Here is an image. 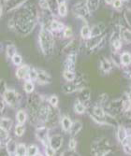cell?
Wrapping results in <instances>:
<instances>
[{
    "label": "cell",
    "mask_w": 131,
    "mask_h": 156,
    "mask_svg": "<svg viewBox=\"0 0 131 156\" xmlns=\"http://www.w3.org/2000/svg\"><path fill=\"white\" fill-rule=\"evenodd\" d=\"M82 87H83V83H82V79L81 81H76V79H75L74 81H69V83H67V84L63 86L62 90L66 94H72Z\"/></svg>",
    "instance_id": "cell-8"
},
{
    "label": "cell",
    "mask_w": 131,
    "mask_h": 156,
    "mask_svg": "<svg viewBox=\"0 0 131 156\" xmlns=\"http://www.w3.org/2000/svg\"><path fill=\"white\" fill-rule=\"evenodd\" d=\"M104 39L105 36L102 37V35L98 37H91L86 41V49L89 51H95L98 46L101 45L102 42H104Z\"/></svg>",
    "instance_id": "cell-9"
},
{
    "label": "cell",
    "mask_w": 131,
    "mask_h": 156,
    "mask_svg": "<svg viewBox=\"0 0 131 156\" xmlns=\"http://www.w3.org/2000/svg\"><path fill=\"white\" fill-rule=\"evenodd\" d=\"M39 45H40L41 51L44 55L50 56L53 54L54 47L53 36L51 34V29L46 26H42L40 33H39Z\"/></svg>",
    "instance_id": "cell-2"
},
{
    "label": "cell",
    "mask_w": 131,
    "mask_h": 156,
    "mask_svg": "<svg viewBox=\"0 0 131 156\" xmlns=\"http://www.w3.org/2000/svg\"><path fill=\"white\" fill-rule=\"evenodd\" d=\"M125 1H128V0H125Z\"/></svg>",
    "instance_id": "cell-61"
},
{
    "label": "cell",
    "mask_w": 131,
    "mask_h": 156,
    "mask_svg": "<svg viewBox=\"0 0 131 156\" xmlns=\"http://www.w3.org/2000/svg\"><path fill=\"white\" fill-rule=\"evenodd\" d=\"M49 145L56 151H58L63 145V137L61 135H53L49 139Z\"/></svg>",
    "instance_id": "cell-12"
},
{
    "label": "cell",
    "mask_w": 131,
    "mask_h": 156,
    "mask_svg": "<svg viewBox=\"0 0 131 156\" xmlns=\"http://www.w3.org/2000/svg\"><path fill=\"white\" fill-rule=\"evenodd\" d=\"M23 89H25V93L27 94H32L35 89V85L32 82V81H26L25 85H23Z\"/></svg>",
    "instance_id": "cell-42"
},
{
    "label": "cell",
    "mask_w": 131,
    "mask_h": 156,
    "mask_svg": "<svg viewBox=\"0 0 131 156\" xmlns=\"http://www.w3.org/2000/svg\"><path fill=\"white\" fill-rule=\"evenodd\" d=\"M124 18H125V21L128 23V25L130 26V10L128 9L124 11Z\"/></svg>",
    "instance_id": "cell-51"
},
{
    "label": "cell",
    "mask_w": 131,
    "mask_h": 156,
    "mask_svg": "<svg viewBox=\"0 0 131 156\" xmlns=\"http://www.w3.org/2000/svg\"><path fill=\"white\" fill-rule=\"evenodd\" d=\"M112 4L114 9H120V8L122 7V5H123L122 0H113Z\"/></svg>",
    "instance_id": "cell-55"
},
{
    "label": "cell",
    "mask_w": 131,
    "mask_h": 156,
    "mask_svg": "<svg viewBox=\"0 0 131 156\" xmlns=\"http://www.w3.org/2000/svg\"><path fill=\"white\" fill-rule=\"evenodd\" d=\"M110 109H112V112L120 113L122 110H124V105H123V100H117L112 101L110 105Z\"/></svg>",
    "instance_id": "cell-22"
},
{
    "label": "cell",
    "mask_w": 131,
    "mask_h": 156,
    "mask_svg": "<svg viewBox=\"0 0 131 156\" xmlns=\"http://www.w3.org/2000/svg\"><path fill=\"white\" fill-rule=\"evenodd\" d=\"M58 102H59V99L56 95H51L49 99V104L50 106L53 107H56L58 106Z\"/></svg>",
    "instance_id": "cell-46"
},
{
    "label": "cell",
    "mask_w": 131,
    "mask_h": 156,
    "mask_svg": "<svg viewBox=\"0 0 131 156\" xmlns=\"http://www.w3.org/2000/svg\"><path fill=\"white\" fill-rule=\"evenodd\" d=\"M13 125L12 120L10 118H0V128L5 131L9 132Z\"/></svg>",
    "instance_id": "cell-24"
},
{
    "label": "cell",
    "mask_w": 131,
    "mask_h": 156,
    "mask_svg": "<svg viewBox=\"0 0 131 156\" xmlns=\"http://www.w3.org/2000/svg\"><path fill=\"white\" fill-rule=\"evenodd\" d=\"M57 13L60 17H65L67 14V7L66 2L63 3H59L58 5V10H57Z\"/></svg>",
    "instance_id": "cell-34"
},
{
    "label": "cell",
    "mask_w": 131,
    "mask_h": 156,
    "mask_svg": "<svg viewBox=\"0 0 131 156\" xmlns=\"http://www.w3.org/2000/svg\"><path fill=\"white\" fill-rule=\"evenodd\" d=\"M47 4H48V10L53 15H58L57 10L59 3L57 0H47Z\"/></svg>",
    "instance_id": "cell-27"
},
{
    "label": "cell",
    "mask_w": 131,
    "mask_h": 156,
    "mask_svg": "<svg viewBox=\"0 0 131 156\" xmlns=\"http://www.w3.org/2000/svg\"><path fill=\"white\" fill-rule=\"evenodd\" d=\"M64 25L62 23L56 21V20H53L50 23V29L53 31H61L62 29H64Z\"/></svg>",
    "instance_id": "cell-32"
},
{
    "label": "cell",
    "mask_w": 131,
    "mask_h": 156,
    "mask_svg": "<svg viewBox=\"0 0 131 156\" xmlns=\"http://www.w3.org/2000/svg\"><path fill=\"white\" fill-rule=\"evenodd\" d=\"M73 36V31L72 29L70 28V27H66V28L64 29V37L65 38H71Z\"/></svg>",
    "instance_id": "cell-52"
},
{
    "label": "cell",
    "mask_w": 131,
    "mask_h": 156,
    "mask_svg": "<svg viewBox=\"0 0 131 156\" xmlns=\"http://www.w3.org/2000/svg\"><path fill=\"white\" fill-rule=\"evenodd\" d=\"M82 128V122L80 121H75L71 123V126L69 128V132H70V135H72V137H75V135H77L79 133L81 132Z\"/></svg>",
    "instance_id": "cell-21"
},
{
    "label": "cell",
    "mask_w": 131,
    "mask_h": 156,
    "mask_svg": "<svg viewBox=\"0 0 131 156\" xmlns=\"http://www.w3.org/2000/svg\"><path fill=\"white\" fill-rule=\"evenodd\" d=\"M104 116H105V111L101 106H97L94 107L92 118L95 120V122H97V123H100V125H103Z\"/></svg>",
    "instance_id": "cell-11"
},
{
    "label": "cell",
    "mask_w": 131,
    "mask_h": 156,
    "mask_svg": "<svg viewBox=\"0 0 131 156\" xmlns=\"http://www.w3.org/2000/svg\"><path fill=\"white\" fill-rule=\"evenodd\" d=\"M30 67L27 65H23L18 67V69L16 70V77L20 79H23L28 77V73H29Z\"/></svg>",
    "instance_id": "cell-19"
},
{
    "label": "cell",
    "mask_w": 131,
    "mask_h": 156,
    "mask_svg": "<svg viewBox=\"0 0 131 156\" xmlns=\"http://www.w3.org/2000/svg\"><path fill=\"white\" fill-rule=\"evenodd\" d=\"M16 47L14 45H8L7 47V50H6V54L8 58H11L13 55L16 53Z\"/></svg>",
    "instance_id": "cell-43"
},
{
    "label": "cell",
    "mask_w": 131,
    "mask_h": 156,
    "mask_svg": "<svg viewBox=\"0 0 131 156\" xmlns=\"http://www.w3.org/2000/svg\"><path fill=\"white\" fill-rule=\"evenodd\" d=\"M107 101H108V95L106 94H102L99 95V97L97 99V103L99 105H102V104H105Z\"/></svg>",
    "instance_id": "cell-49"
},
{
    "label": "cell",
    "mask_w": 131,
    "mask_h": 156,
    "mask_svg": "<svg viewBox=\"0 0 131 156\" xmlns=\"http://www.w3.org/2000/svg\"><path fill=\"white\" fill-rule=\"evenodd\" d=\"M2 13H3V8L1 5H0V17L2 16Z\"/></svg>",
    "instance_id": "cell-59"
},
{
    "label": "cell",
    "mask_w": 131,
    "mask_h": 156,
    "mask_svg": "<svg viewBox=\"0 0 131 156\" xmlns=\"http://www.w3.org/2000/svg\"><path fill=\"white\" fill-rule=\"evenodd\" d=\"M27 0H5V9L7 11H12L25 4Z\"/></svg>",
    "instance_id": "cell-14"
},
{
    "label": "cell",
    "mask_w": 131,
    "mask_h": 156,
    "mask_svg": "<svg viewBox=\"0 0 131 156\" xmlns=\"http://www.w3.org/2000/svg\"><path fill=\"white\" fill-rule=\"evenodd\" d=\"M57 1H58V3H63V2L67 1V0H57Z\"/></svg>",
    "instance_id": "cell-60"
},
{
    "label": "cell",
    "mask_w": 131,
    "mask_h": 156,
    "mask_svg": "<svg viewBox=\"0 0 131 156\" xmlns=\"http://www.w3.org/2000/svg\"><path fill=\"white\" fill-rule=\"evenodd\" d=\"M76 60H77V54H70L67 55L66 58V61L64 63L65 65V70H70L74 71L75 65H76Z\"/></svg>",
    "instance_id": "cell-15"
},
{
    "label": "cell",
    "mask_w": 131,
    "mask_h": 156,
    "mask_svg": "<svg viewBox=\"0 0 131 156\" xmlns=\"http://www.w3.org/2000/svg\"><path fill=\"white\" fill-rule=\"evenodd\" d=\"M50 111H51V107L49 105L40 104V107H39L38 113V118L40 120L41 122H46L47 120H48Z\"/></svg>",
    "instance_id": "cell-10"
},
{
    "label": "cell",
    "mask_w": 131,
    "mask_h": 156,
    "mask_svg": "<svg viewBox=\"0 0 131 156\" xmlns=\"http://www.w3.org/2000/svg\"><path fill=\"white\" fill-rule=\"evenodd\" d=\"M121 143L123 145V149H124V151L126 153V154L130 155L131 147H130V137H129V135H128V137H126Z\"/></svg>",
    "instance_id": "cell-31"
},
{
    "label": "cell",
    "mask_w": 131,
    "mask_h": 156,
    "mask_svg": "<svg viewBox=\"0 0 131 156\" xmlns=\"http://www.w3.org/2000/svg\"><path fill=\"white\" fill-rule=\"evenodd\" d=\"M90 95H91V92L88 88L82 87V88H81V89H79V95H78L79 101H81L82 103L89 101Z\"/></svg>",
    "instance_id": "cell-17"
},
{
    "label": "cell",
    "mask_w": 131,
    "mask_h": 156,
    "mask_svg": "<svg viewBox=\"0 0 131 156\" xmlns=\"http://www.w3.org/2000/svg\"><path fill=\"white\" fill-rule=\"evenodd\" d=\"M118 129H117V139L119 140V142H122L124 139L128 137V130H126V128L124 127V126H117Z\"/></svg>",
    "instance_id": "cell-29"
},
{
    "label": "cell",
    "mask_w": 131,
    "mask_h": 156,
    "mask_svg": "<svg viewBox=\"0 0 131 156\" xmlns=\"http://www.w3.org/2000/svg\"><path fill=\"white\" fill-rule=\"evenodd\" d=\"M55 154V151L51 148L50 145L48 146H46V155H48V156H53Z\"/></svg>",
    "instance_id": "cell-54"
},
{
    "label": "cell",
    "mask_w": 131,
    "mask_h": 156,
    "mask_svg": "<svg viewBox=\"0 0 131 156\" xmlns=\"http://www.w3.org/2000/svg\"><path fill=\"white\" fill-rule=\"evenodd\" d=\"M104 1H105V3H106V4H108V5H110V4L112 3L113 0H104Z\"/></svg>",
    "instance_id": "cell-58"
},
{
    "label": "cell",
    "mask_w": 131,
    "mask_h": 156,
    "mask_svg": "<svg viewBox=\"0 0 131 156\" xmlns=\"http://www.w3.org/2000/svg\"><path fill=\"white\" fill-rule=\"evenodd\" d=\"M14 27L19 34L23 36L28 35L35 27V13L29 9H25L17 14L16 19H13Z\"/></svg>",
    "instance_id": "cell-1"
},
{
    "label": "cell",
    "mask_w": 131,
    "mask_h": 156,
    "mask_svg": "<svg viewBox=\"0 0 131 156\" xmlns=\"http://www.w3.org/2000/svg\"><path fill=\"white\" fill-rule=\"evenodd\" d=\"M120 34H121L122 38L124 39L126 43H130V41H131V32L128 28H124Z\"/></svg>",
    "instance_id": "cell-38"
},
{
    "label": "cell",
    "mask_w": 131,
    "mask_h": 156,
    "mask_svg": "<svg viewBox=\"0 0 131 156\" xmlns=\"http://www.w3.org/2000/svg\"><path fill=\"white\" fill-rule=\"evenodd\" d=\"M39 151H38V148L32 144V145H29L28 147H26V155H30V156H35V155H38Z\"/></svg>",
    "instance_id": "cell-35"
},
{
    "label": "cell",
    "mask_w": 131,
    "mask_h": 156,
    "mask_svg": "<svg viewBox=\"0 0 131 156\" xmlns=\"http://www.w3.org/2000/svg\"><path fill=\"white\" fill-rule=\"evenodd\" d=\"M81 36L83 39H85V40H87V39L91 38V28L88 25H84L82 28Z\"/></svg>",
    "instance_id": "cell-37"
},
{
    "label": "cell",
    "mask_w": 131,
    "mask_h": 156,
    "mask_svg": "<svg viewBox=\"0 0 131 156\" xmlns=\"http://www.w3.org/2000/svg\"><path fill=\"white\" fill-rule=\"evenodd\" d=\"M72 10H73V12L78 16V17L82 18L83 20H86L87 17L89 16V14L91 13L88 10V9H87L85 2L77 3L76 5L73 7Z\"/></svg>",
    "instance_id": "cell-6"
},
{
    "label": "cell",
    "mask_w": 131,
    "mask_h": 156,
    "mask_svg": "<svg viewBox=\"0 0 131 156\" xmlns=\"http://www.w3.org/2000/svg\"><path fill=\"white\" fill-rule=\"evenodd\" d=\"M8 138H9L8 131H5L0 128V142H6V140H8Z\"/></svg>",
    "instance_id": "cell-47"
},
{
    "label": "cell",
    "mask_w": 131,
    "mask_h": 156,
    "mask_svg": "<svg viewBox=\"0 0 131 156\" xmlns=\"http://www.w3.org/2000/svg\"><path fill=\"white\" fill-rule=\"evenodd\" d=\"M6 90H7L6 81H4L3 79H0V95H3V94L5 93Z\"/></svg>",
    "instance_id": "cell-50"
},
{
    "label": "cell",
    "mask_w": 131,
    "mask_h": 156,
    "mask_svg": "<svg viewBox=\"0 0 131 156\" xmlns=\"http://www.w3.org/2000/svg\"><path fill=\"white\" fill-rule=\"evenodd\" d=\"M99 63H100V67L103 72H105V73H109V72L112 69V62L110 61V60H108L107 58L103 57L100 59V61H99Z\"/></svg>",
    "instance_id": "cell-23"
},
{
    "label": "cell",
    "mask_w": 131,
    "mask_h": 156,
    "mask_svg": "<svg viewBox=\"0 0 131 156\" xmlns=\"http://www.w3.org/2000/svg\"><path fill=\"white\" fill-rule=\"evenodd\" d=\"M69 149L71 151H74L75 149H76V147H77V141H76V139H75L74 138H72L69 140Z\"/></svg>",
    "instance_id": "cell-53"
},
{
    "label": "cell",
    "mask_w": 131,
    "mask_h": 156,
    "mask_svg": "<svg viewBox=\"0 0 131 156\" xmlns=\"http://www.w3.org/2000/svg\"><path fill=\"white\" fill-rule=\"evenodd\" d=\"M10 59L12 60V63L14 64L15 66H21V64H22V62H23L22 56H21L20 54H17V53H15Z\"/></svg>",
    "instance_id": "cell-45"
},
{
    "label": "cell",
    "mask_w": 131,
    "mask_h": 156,
    "mask_svg": "<svg viewBox=\"0 0 131 156\" xmlns=\"http://www.w3.org/2000/svg\"><path fill=\"white\" fill-rule=\"evenodd\" d=\"M105 29V25L102 23H97V25H95L92 29H91V37H98L101 36L103 31Z\"/></svg>",
    "instance_id": "cell-25"
},
{
    "label": "cell",
    "mask_w": 131,
    "mask_h": 156,
    "mask_svg": "<svg viewBox=\"0 0 131 156\" xmlns=\"http://www.w3.org/2000/svg\"><path fill=\"white\" fill-rule=\"evenodd\" d=\"M40 104H41V99L38 94L30 96L28 100V104H27V107H28V110H29L28 116H29V120L31 123H35L37 122L38 113L39 107H40Z\"/></svg>",
    "instance_id": "cell-4"
},
{
    "label": "cell",
    "mask_w": 131,
    "mask_h": 156,
    "mask_svg": "<svg viewBox=\"0 0 131 156\" xmlns=\"http://www.w3.org/2000/svg\"><path fill=\"white\" fill-rule=\"evenodd\" d=\"M37 76H38V71L35 68H30L29 73H28V77L31 81H37Z\"/></svg>",
    "instance_id": "cell-48"
},
{
    "label": "cell",
    "mask_w": 131,
    "mask_h": 156,
    "mask_svg": "<svg viewBox=\"0 0 131 156\" xmlns=\"http://www.w3.org/2000/svg\"><path fill=\"white\" fill-rule=\"evenodd\" d=\"M15 154L18 156H25L26 155V146L25 144H18L16 148V151H15Z\"/></svg>",
    "instance_id": "cell-41"
},
{
    "label": "cell",
    "mask_w": 131,
    "mask_h": 156,
    "mask_svg": "<svg viewBox=\"0 0 131 156\" xmlns=\"http://www.w3.org/2000/svg\"><path fill=\"white\" fill-rule=\"evenodd\" d=\"M71 123H72L71 120L69 117H67V116H64V117H63L62 120H61L62 128H63V130L66 131V132H69V128L71 126Z\"/></svg>",
    "instance_id": "cell-33"
},
{
    "label": "cell",
    "mask_w": 131,
    "mask_h": 156,
    "mask_svg": "<svg viewBox=\"0 0 131 156\" xmlns=\"http://www.w3.org/2000/svg\"><path fill=\"white\" fill-rule=\"evenodd\" d=\"M85 106L84 104L82 103L81 101H77L76 103L74 104V110L75 112L78 114H82L85 112Z\"/></svg>",
    "instance_id": "cell-36"
},
{
    "label": "cell",
    "mask_w": 131,
    "mask_h": 156,
    "mask_svg": "<svg viewBox=\"0 0 131 156\" xmlns=\"http://www.w3.org/2000/svg\"><path fill=\"white\" fill-rule=\"evenodd\" d=\"M39 5L43 10H48V4H47V0H40L39 1Z\"/></svg>",
    "instance_id": "cell-56"
},
{
    "label": "cell",
    "mask_w": 131,
    "mask_h": 156,
    "mask_svg": "<svg viewBox=\"0 0 131 156\" xmlns=\"http://www.w3.org/2000/svg\"><path fill=\"white\" fill-rule=\"evenodd\" d=\"M120 32L119 31H114L112 35L110 36V44L114 51H119V50L122 47V42L120 39Z\"/></svg>",
    "instance_id": "cell-13"
},
{
    "label": "cell",
    "mask_w": 131,
    "mask_h": 156,
    "mask_svg": "<svg viewBox=\"0 0 131 156\" xmlns=\"http://www.w3.org/2000/svg\"><path fill=\"white\" fill-rule=\"evenodd\" d=\"M3 97L4 101L11 107H16L19 104V94L14 90L7 89L5 93L3 94Z\"/></svg>",
    "instance_id": "cell-5"
},
{
    "label": "cell",
    "mask_w": 131,
    "mask_h": 156,
    "mask_svg": "<svg viewBox=\"0 0 131 156\" xmlns=\"http://www.w3.org/2000/svg\"><path fill=\"white\" fill-rule=\"evenodd\" d=\"M16 119L19 123L21 125H23L25 122H26V119H27V115L25 113V111L23 110H19L17 114H16Z\"/></svg>",
    "instance_id": "cell-39"
},
{
    "label": "cell",
    "mask_w": 131,
    "mask_h": 156,
    "mask_svg": "<svg viewBox=\"0 0 131 156\" xmlns=\"http://www.w3.org/2000/svg\"><path fill=\"white\" fill-rule=\"evenodd\" d=\"M38 71V76H37V81H39L42 84H46V83H50L51 81V76L47 73L46 71L43 70H37Z\"/></svg>",
    "instance_id": "cell-18"
},
{
    "label": "cell",
    "mask_w": 131,
    "mask_h": 156,
    "mask_svg": "<svg viewBox=\"0 0 131 156\" xmlns=\"http://www.w3.org/2000/svg\"><path fill=\"white\" fill-rule=\"evenodd\" d=\"M100 3V0H86V7L90 12H94L97 10V8Z\"/></svg>",
    "instance_id": "cell-28"
},
{
    "label": "cell",
    "mask_w": 131,
    "mask_h": 156,
    "mask_svg": "<svg viewBox=\"0 0 131 156\" xmlns=\"http://www.w3.org/2000/svg\"><path fill=\"white\" fill-rule=\"evenodd\" d=\"M110 150V144L107 138H99L97 140L94 141L92 144V148H91V153L93 155H107Z\"/></svg>",
    "instance_id": "cell-3"
},
{
    "label": "cell",
    "mask_w": 131,
    "mask_h": 156,
    "mask_svg": "<svg viewBox=\"0 0 131 156\" xmlns=\"http://www.w3.org/2000/svg\"><path fill=\"white\" fill-rule=\"evenodd\" d=\"M36 137L45 147L49 145V130L46 126H40L36 129Z\"/></svg>",
    "instance_id": "cell-7"
},
{
    "label": "cell",
    "mask_w": 131,
    "mask_h": 156,
    "mask_svg": "<svg viewBox=\"0 0 131 156\" xmlns=\"http://www.w3.org/2000/svg\"><path fill=\"white\" fill-rule=\"evenodd\" d=\"M63 77L66 79L67 81H72L76 79V75H75L74 71L70 70H65L64 73H63Z\"/></svg>",
    "instance_id": "cell-40"
},
{
    "label": "cell",
    "mask_w": 131,
    "mask_h": 156,
    "mask_svg": "<svg viewBox=\"0 0 131 156\" xmlns=\"http://www.w3.org/2000/svg\"><path fill=\"white\" fill-rule=\"evenodd\" d=\"M120 63L122 64V65H124L125 66H129L130 63H131V54H130V53L126 51V53H122L121 56H120Z\"/></svg>",
    "instance_id": "cell-30"
},
{
    "label": "cell",
    "mask_w": 131,
    "mask_h": 156,
    "mask_svg": "<svg viewBox=\"0 0 131 156\" xmlns=\"http://www.w3.org/2000/svg\"><path fill=\"white\" fill-rule=\"evenodd\" d=\"M79 49V42L75 39V40L70 41L67 45L65 47L64 51L67 55H70V54H77V51Z\"/></svg>",
    "instance_id": "cell-16"
},
{
    "label": "cell",
    "mask_w": 131,
    "mask_h": 156,
    "mask_svg": "<svg viewBox=\"0 0 131 156\" xmlns=\"http://www.w3.org/2000/svg\"><path fill=\"white\" fill-rule=\"evenodd\" d=\"M4 107H5V103L2 99H0V112H2L4 110Z\"/></svg>",
    "instance_id": "cell-57"
},
{
    "label": "cell",
    "mask_w": 131,
    "mask_h": 156,
    "mask_svg": "<svg viewBox=\"0 0 131 156\" xmlns=\"http://www.w3.org/2000/svg\"><path fill=\"white\" fill-rule=\"evenodd\" d=\"M103 125H112L114 127L118 126V122L117 120L113 117L112 115H110L109 113H105L104 119H103Z\"/></svg>",
    "instance_id": "cell-26"
},
{
    "label": "cell",
    "mask_w": 131,
    "mask_h": 156,
    "mask_svg": "<svg viewBox=\"0 0 131 156\" xmlns=\"http://www.w3.org/2000/svg\"><path fill=\"white\" fill-rule=\"evenodd\" d=\"M16 148H17V143L16 141L12 138L8 139L6 142V150L7 153L9 155H13L15 154V151H16Z\"/></svg>",
    "instance_id": "cell-20"
},
{
    "label": "cell",
    "mask_w": 131,
    "mask_h": 156,
    "mask_svg": "<svg viewBox=\"0 0 131 156\" xmlns=\"http://www.w3.org/2000/svg\"><path fill=\"white\" fill-rule=\"evenodd\" d=\"M25 128L23 126V125L19 123V125L15 126V135H16L17 137H22V135L25 134Z\"/></svg>",
    "instance_id": "cell-44"
}]
</instances>
